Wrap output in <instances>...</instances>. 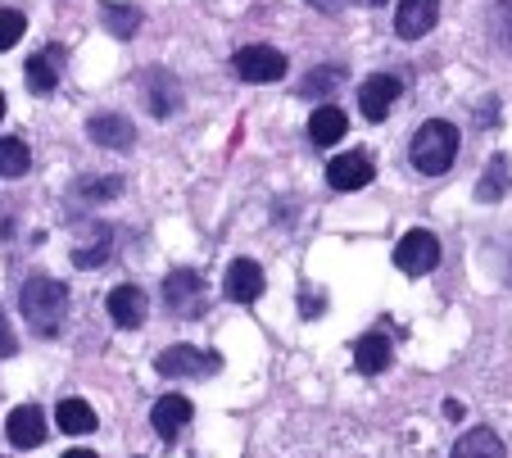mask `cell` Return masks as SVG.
<instances>
[{
	"label": "cell",
	"instance_id": "cell-1",
	"mask_svg": "<svg viewBox=\"0 0 512 458\" xmlns=\"http://www.w3.org/2000/svg\"><path fill=\"white\" fill-rule=\"evenodd\" d=\"M19 309H23V318H28V327L37 336H55L59 327H64V318H68L64 282H55V277H32V282H23Z\"/></svg>",
	"mask_w": 512,
	"mask_h": 458
},
{
	"label": "cell",
	"instance_id": "cell-2",
	"mask_svg": "<svg viewBox=\"0 0 512 458\" xmlns=\"http://www.w3.org/2000/svg\"><path fill=\"white\" fill-rule=\"evenodd\" d=\"M408 159H413V168L426 173V177L449 173L454 159H458V127L445 123V118L422 123L417 127V137H413V146H408Z\"/></svg>",
	"mask_w": 512,
	"mask_h": 458
},
{
	"label": "cell",
	"instance_id": "cell-3",
	"mask_svg": "<svg viewBox=\"0 0 512 458\" xmlns=\"http://www.w3.org/2000/svg\"><path fill=\"white\" fill-rule=\"evenodd\" d=\"M435 264H440V241H435V232H426V227L404 232V241L395 245V268H399V273L426 277Z\"/></svg>",
	"mask_w": 512,
	"mask_h": 458
},
{
	"label": "cell",
	"instance_id": "cell-4",
	"mask_svg": "<svg viewBox=\"0 0 512 458\" xmlns=\"http://www.w3.org/2000/svg\"><path fill=\"white\" fill-rule=\"evenodd\" d=\"M232 69H236V78H245V82H281L290 64H286V55L272 46H245V50H236Z\"/></svg>",
	"mask_w": 512,
	"mask_h": 458
},
{
	"label": "cell",
	"instance_id": "cell-5",
	"mask_svg": "<svg viewBox=\"0 0 512 458\" xmlns=\"http://www.w3.org/2000/svg\"><path fill=\"white\" fill-rule=\"evenodd\" d=\"M372 177H377V159H372L368 150H349V155L327 164V182L336 186V191H358V186H368Z\"/></svg>",
	"mask_w": 512,
	"mask_h": 458
},
{
	"label": "cell",
	"instance_id": "cell-6",
	"mask_svg": "<svg viewBox=\"0 0 512 458\" xmlns=\"http://www.w3.org/2000/svg\"><path fill=\"white\" fill-rule=\"evenodd\" d=\"M141 100H145V109L155 118H173L177 109H182V87H177V78L173 73H164V69H150L141 78Z\"/></svg>",
	"mask_w": 512,
	"mask_h": 458
},
{
	"label": "cell",
	"instance_id": "cell-7",
	"mask_svg": "<svg viewBox=\"0 0 512 458\" xmlns=\"http://www.w3.org/2000/svg\"><path fill=\"white\" fill-rule=\"evenodd\" d=\"M218 354H200L191 350V345H173V350H164L155 359V368L164 372V377H209V372H218Z\"/></svg>",
	"mask_w": 512,
	"mask_h": 458
},
{
	"label": "cell",
	"instance_id": "cell-8",
	"mask_svg": "<svg viewBox=\"0 0 512 458\" xmlns=\"http://www.w3.org/2000/svg\"><path fill=\"white\" fill-rule=\"evenodd\" d=\"M440 23V0H399L395 5V32L404 41H417Z\"/></svg>",
	"mask_w": 512,
	"mask_h": 458
},
{
	"label": "cell",
	"instance_id": "cell-9",
	"mask_svg": "<svg viewBox=\"0 0 512 458\" xmlns=\"http://www.w3.org/2000/svg\"><path fill=\"white\" fill-rule=\"evenodd\" d=\"M399 78H390V73H372L363 87H358V109L372 118V123H381V118L395 109V100H399Z\"/></svg>",
	"mask_w": 512,
	"mask_h": 458
},
{
	"label": "cell",
	"instance_id": "cell-10",
	"mask_svg": "<svg viewBox=\"0 0 512 458\" xmlns=\"http://www.w3.org/2000/svg\"><path fill=\"white\" fill-rule=\"evenodd\" d=\"M5 436H10L14 449H37L46 440V413L37 404H19L10 413V422H5Z\"/></svg>",
	"mask_w": 512,
	"mask_h": 458
},
{
	"label": "cell",
	"instance_id": "cell-11",
	"mask_svg": "<svg viewBox=\"0 0 512 458\" xmlns=\"http://www.w3.org/2000/svg\"><path fill=\"white\" fill-rule=\"evenodd\" d=\"M223 291L232 304H254L263 295V268L254 264V259H236V264L227 268Z\"/></svg>",
	"mask_w": 512,
	"mask_h": 458
},
{
	"label": "cell",
	"instance_id": "cell-12",
	"mask_svg": "<svg viewBox=\"0 0 512 458\" xmlns=\"http://www.w3.org/2000/svg\"><path fill=\"white\" fill-rule=\"evenodd\" d=\"M105 309H109V318H114V327H127V332H132V327L145 322V291L141 286H114Z\"/></svg>",
	"mask_w": 512,
	"mask_h": 458
},
{
	"label": "cell",
	"instance_id": "cell-13",
	"mask_svg": "<svg viewBox=\"0 0 512 458\" xmlns=\"http://www.w3.org/2000/svg\"><path fill=\"white\" fill-rule=\"evenodd\" d=\"M345 132H349L345 109H336V105L313 109V118H309V141H313V146L331 150V146H340V141H345Z\"/></svg>",
	"mask_w": 512,
	"mask_h": 458
},
{
	"label": "cell",
	"instance_id": "cell-14",
	"mask_svg": "<svg viewBox=\"0 0 512 458\" xmlns=\"http://www.w3.org/2000/svg\"><path fill=\"white\" fill-rule=\"evenodd\" d=\"M87 132H91V141H96V146H105V150H127L136 141L132 123H127L123 114H96L87 123Z\"/></svg>",
	"mask_w": 512,
	"mask_h": 458
},
{
	"label": "cell",
	"instance_id": "cell-15",
	"mask_svg": "<svg viewBox=\"0 0 512 458\" xmlns=\"http://www.w3.org/2000/svg\"><path fill=\"white\" fill-rule=\"evenodd\" d=\"M150 422H155V431L164 440H177L182 427L191 422V404H186V395H164V400L150 409Z\"/></svg>",
	"mask_w": 512,
	"mask_h": 458
},
{
	"label": "cell",
	"instance_id": "cell-16",
	"mask_svg": "<svg viewBox=\"0 0 512 458\" xmlns=\"http://www.w3.org/2000/svg\"><path fill=\"white\" fill-rule=\"evenodd\" d=\"M59 64H64V50L50 46L41 50V55L28 59V87L37 91V96H50V91L59 87Z\"/></svg>",
	"mask_w": 512,
	"mask_h": 458
},
{
	"label": "cell",
	"instance_id": "cell-17",
	"mask_svg": "<svg viewBox=\"0 0 512 458\" xmlns=\"http://www.w3.org/2000/svg\"><path fill=\"white\" fill-rule=\"evenodd\" d=\"M109 254H114V227L100 223V227H91L87 232V241L73 245V264L78 268H100Z\"/></svg>",
	"mask_w": 512,
	"mask_h": 458
},
{
	"label": "cell",
	"instance_id": "cell-18",
	"mask_svg": "<svg viewBox=\"0 0 512 458\" xmlns=\"http://www.w3.org/2000/svg\"><path fill=\"white\" fill-rule=\"evenodd\" d=\"M390 359H395V350H390V341L381 332H368L363 341L354 345V368L368 372V377H372V372H386Z\"/></svg>",
	"mask_w": 512,
	"mask_h": 458
},
{
	"label": "cell",
	"instance_id": "cell-19",
	"mask_svg": "<svg viewBox=\"0 0 512 458\" xmlns=\"http://www.w3.org/2000/svg\"><path fill=\"white\" fill-rule=\"evenodd\" d=\"M55 422H59V431H68V436H91L100 418H96V409H91L87 400H59Z\"/></svg>",
	"mask_w": 512,
	"mask_h": 458
},
{
	"label": "cell",
	"instance_id": "cell-20",
	"mask_svg": "<svg viewBox=\"0 0 512 458\" xmlns=\"http://www.w3.org/2000/svg\"><path fill=\"white\" fill-rule=\"evenodd\" d=\"M454 458H508V449H503L499 431L476 427V431H467V436L454 445Z\"/></svg>",
	"mask_w": 512,
	"mask_h": 458
},
{
	"label": "cell",
	"instance_id": "cell-21",
	"mask_svg": "<svg viewBox=\"0 0 512 458\" xmlns=\"http://www.w3.org/2000/svg\"><path fill=\"white\" fill-rule=\"evenodd\" d=\"M200 291H204V282H200V273H195V268H177V273H168V282H164V300L173 304L177 313H182L186 304L200 300Z\"/></svg>",
	"mask_w": 512,
	"mask_h": 458
},
{
	"label": "cell",
	"instance_id": "cell-22",
	"mask_svg": "<svg viewBox=\"0 0 512 458\" xmlns=\"http://www.w3.org/2000/svg\"><path fill=\"white\" fill-rule=\"evenodd\" d=\"M32 168V155L19 137H5L0 141V177H23Z\"/></svg>",
	"mask_w": 512,
	"mask_h": 458
},
{
	"label": "cell",
	"instance_id": "cell-23",
	"mask_svg": "<svg viewBox=\"0 0 512 458\" xmlns=\"http://www.w3.org/2000/svg\"><path fill=\"white\" fill-rule=\"evenodd\" d=\"M105 28L114 32V37H136L141 10H136V5H105Z\"/></svg>",
	"mask_w": 512,
	"mask_h": 458
},
{
	"label": "cell",
	"instance_id": "cell-24",
	"mask_svg": "<svg viewBox=\"0 0 512 458\" xmlns=\"http://www.w3.org/2000/svg\"><path fill=\"white\" fill-rule=\"evenodd\" d=\"M118 191H123V182H118V177H96V182H78V186H73V195H82L87 205H100V200H114Z\"/></svg>",
	"mask_w": 512,
	"mask_h": 458
},
{
	"label": "cell",
	"instance_id": "cell-25",
	"mask_svg": "<svg viewBox=\"0 0 512 458\" xmlns=\"http://www.w3.org/2000/svg\"><path fill=\"white\" fill-rule=\"evenodd\" d=\"M503 186H508V159L494 155L490 173H485V182H481V200H485V205H494V200H499Z\"/></svg>",
	"mask_w": 512,
	"mask_h": 458
},
{
	"label": "cell",
	"instance_id": "cell-26",
	"mask_svg": "<svg viewBox=\"0 0 512 458\" xmlns=\"http://www.w3.org/2000/svg\"><path fill=\"white\" fill-rule=\"evenodd\" d=\"M23 32H28V19H23L19 10H0V50L19 46Z\"/></svg>",
	"mask_w": 512,
	"mask_h": 458
},
{
	"label": "cell",
	"instance_id": "cell-27",
	"mask_svg": "<svg viewBox=\"0 0 512 458\" xmlns=\"http://www.w3.org/2000/svg\"><path fill=\"white\" fill-rule=\"evenodd\" d=\"M345 78V73L340 69H318V73H309V78H304V96H327V91H336V87H327V82H340Z\"/></svg>",
	"mask_w": 512,
	"mask_h": 458
},
{
	"label": "cell",
	"instance_id": "cell-28",
	"mask_svg": "<svg viewBox=\"0 0 512 458\" xmlns=\"http://www.w3.org/2000/svg\"><path fill=\"white\" fill-rule=\"evenodd\" d=\"M494 32H499V41L512 50V0L499 5V14H494Z\"/></svg>",
	"mask_w": 512,
	"mask_h": 458
},
{
	"label": "cell",
	"instance_id": "cell-29",
	"mask_svg": "<svg viewBox=\"0 0 512 458\" xmlns=\"http://www.w3.org/2000/svg\"><path fill=\"white\" fill-rule=\"evenodd\" d=\"M14 350H19V341H14V327L5 322V313H0V359H10Z\"/></svg>",
	"mask_w": 512,
	"mask_h": 458
},
{
	"label": "cell",
	"instance_id": "cell-30",
	"mask_svg": "<svg viewBox=\"0 0 512 458\" xmlns=\"http://www.w3.org/2000/svg\"><path fill=\"white\" fill-rule=\"evenodd\" d=\"M445 418H449V422H458V418H463V404L449 400V404H445Z\"/></svg>",
	"mask_w": 512,
	"mask_h": 458
},
{
	"label": "cell",
	"instance_id": "cell-31",
	"mask_svg": "<svg viewBox=\"0 0 512 458\" xmlns=\"http://www.w3.org/2000/svg\"><path fill=\"white\" fill-rule=\"evenodd\" d=\"M64 458H96V454H91V449H68Z\"/></svg>",
	"mask_w": 512,
	"mask_h": 458
},
{
	"label": "cell",
	"instance_id": "cell-32",
	"mask_svg": "<svg viewBox=\"0 0 512 458\" xmlns=\"http://www.w3.org/2000/svg\"><path fill=\"white\" fill-rule=\"evenodd\" d=\"M0 118H5V96H0Z\"/></svg>",
	"mask_w": 512,
	"mask_h": 458
},
{
	"label": "cell",
	"instance_id": "cell-33",
	"mask_svg": "<svg viewBox=\"0 0 512 458\" xmlns=\"http://www.w3.org/2000/svg\"><path fill=\"white\" fill-rule=\"evenodd\" d=\"M309 5H331V0H309Z\"/></svg>",
	"mask_w": 512,
	"mask_h": 458
}]
</instances>
